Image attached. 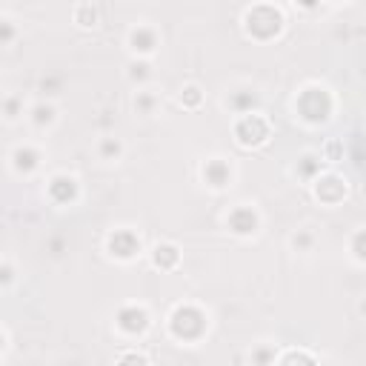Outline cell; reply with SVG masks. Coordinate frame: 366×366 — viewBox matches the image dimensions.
Masks as SVG:
<instances>
[{
    "instance_id": "30bf717a",
    "label": "cell",
    "mask_w": 366,
    "mask_h": 366,
    "mask_svg": "<svg viewBox=\"0 0 366 366\" xmlns=\"http://www.w3.org/2000/svg\"><path fill=\"white\" fill-rule=\"evenodd\" d=\"M129 49L137 55V58H146L158 49V32L146 23H137L132 32H129Z\"/></svg>"
},
{
    "instance_id": "7c38bea8",
    "label": "cell",
    "mask_w": 366,
    "mask_h": 366,
    "mask_svg": "<svg viewBox=\"0 0 366 366\" xmlns=\"http://www.w3.org/2000/svg\"><path fill=\"white\" fill-rule=\"evenodd\" d=\"M37 166H40V152H37L34 146H18V149L12 152V169H15V172L29 175V172H34Z\"/></svg>"
},
{
    "instance_id": "484cf974",
    "label": "cell",
    "mask_w": 366,
    "mask_h": 366,
    "mask_svg": "<svg viewBox=\"0 0 366 366\" xmlns=\"http://www.w3.org/2000/svg\"><path fill=\"white\" fill-rule=\"evenodd\" d=\"M118 366H149V360L144 355H137V352H126V355H120Z\"/></svg>"
},
{
    "instance_id": "ffe728a7",
    "label": "cell",
    "mask_w": 366,
    "mask_h": 366,
    "mask_svg": "<svg viewBox=\"0 0 366 366\" xmlns=\"http://www.w3.org/2000/svg\"><path fill=\"white\" fill-rule=\"evenodd\" d=\"M75 20H77L80 26H95V23H98V6H89V4L77 6V9H75Z\"/></svg>"
},
{
    "instance_id": "d4e9b609",
    "label": "cell",
    "mask_w": 366,
    "mask_h": 366,
    "mask_svg": "<svg viewBox=\"0 0 366 366\" xmlns=\"http://www.w3.org/2000/svg\"><path fill=\"white\" fill-rule=\"evenodd\" d=\"M292 246H295L298 252H309V249L315 246V235L309 232V229H301L298 235H292Z\"/></svg>"
},
{
    "instance_id": "f1b7e54d",
    "label": "cell",
    "mask_w": 366,
    "mask_h": 366,
    "mask_svg": "<svg viewBox=\"0 0 366 366\" xmlns=\"http://www.w3.org/2000/svg\"><path fill=\"white\" fill-rule=\"evenodd\" d=\"M40 86H43L46 95H58V89H61V77H46Z\"/></svg>"
},
{
    "instance_id": "f546056e",
    "label": "cell",
    "mask_w": 366,
    "mask_h": 366,
    "mask_svg": "<svg viewBox=\"0 0 366 366\" xmlns=\"http://www.w3.org/2000/svg\"><path fill=\"white\" fill-rule=\"evenodd\" d=\"M12 278H15V274H12V266H9V263H4V284L9 286V284H12Z\"/></svg>"
},
{
    "instance_id": "7a4b0ae2",
    "label": "cell",
    "mask_w": 366,
    "mask_h": 366,
    "mask_svg": "<svg viewBox=\"0 0 366 366\" xmlns=\"http://www.w3.org/2000/svg\"><path fill=\"white\" fill-rule=\"evenodd\" d=\"M295 109H298V115L306 123H324V120H329V115L335 109V101L329 95V89H324V86H306L301 95H298V101H295Z\"/></svg>"
},
{
    "instance_id": "7402d4cb",
    "label": "cell",
    "mask_w": 366,
    "mask_h": 366,
    "mask_svg": "<svg viewBox=\"0 0 366 366\" xmlns=\"http://www.w3.org/2000/svg\"><path fill=\"white\" fill-rule=\"evenodd\" d=\"M278 366H317L315 363V358L312 355H306V352H289V355H284V360L278 363Z\"/></svg>"
},
{
    "instance_id": "8fae6325",
    "label": "cell",
    "mask_w": 366,
    "mask_h": 366,
    "mask_svg": "<svg viewBox=\"0 0 366 366\" xmlns=\"http://www.w3.org/2000/svg\"><path fill=\"white\" fill-rule=\"evenodd\" d=\"M77 180L72 177V175H66V172H61V175H55L52 180H49V198L58 203V206H69V203H75L77 201Z\"/></svg>"
},
{
    "instance_id": "e0dca14e",
    "label": "cell",
    "mask_w": 366,
    "mask_h": 366,
    "mask_svg": "<svg viewBox=\"0 0 366 366\" xmlns=\"http://www.w3.org/2000/svg\"><path fill=\"white\" fill-rule=\"evenodd\" d=\"M149 77H152V66H149V61L137 58V61L129 63V80H132V83H146Z\"/></svg>"
},
{
    "instance_id": "4316f807",
    "label": "cell",
    "mask_w": 366,
    "mask_h": 366,
    "mask_svg": "<svg viewBox=\"0 0 366 366\" xmlns=\"http://www.w3.org/2000/svg\"><path fill=\"white\" fill-rule=\"evenodd\" d=\"M4 112H6V120H15V118L20 115V101H18V98H6Z\"/></svg>"
},
{
    "instance_id": "3957f363",
    "label": "cell",
    "mask_w": 366,
    "mask_h": 366,
    "mask_svg": "<svg viewBox=\"0 0 366 366\" xmlns=\"http://www.w3.org/2000/svg\"><path fill=\"white\" fill-rule=\"evenodd\" d=\"M209 327L206 320V312L192 306V303H183L172 312L169 317V332L177 338V341H198Z\"/></svg>"
},
{
    "instance_id": "52a82bcc",
    "label": "cell",
    "mask_w": 366,
    "mask_h": 366,
    "mask_svg": "<svg viewBox=\"0 0 366 366\" xmlns=\"http://www.w3.org/2000/svg\"><path fill=\"white\" fill-rule=\"evenodd\" d=\"M226 226H229V232H235L241 238H249L260 229V215L252 206H235L226 217Z\"/></svg>"
},
{
    "instance_id": "5b68a950",
    "label": "cell",
    "mask_w": 366,
    "mask_h": 366,
    "mask_svg": "<svg viewBox=\"0 0 366 366\" xmlns=\"http://www.w3.org/2000/svg\"><path fill=\"white\" fill-rule=\"evenodd\" d=\"M115 324L123 335L134 338V335H144L149 329V312L144 306H137V303H129V306H120L118 309V317H115Z\"/></svg>"
},
{
    "instance_id": "ac0fdd59",
    "label": "cell",
    "mask_w": 366,
    "mask_h": 366,
    "mask_svg": "<svg viewBox=\"0 0 366 366\" xmlns=\"http://www.w3.org/2000/svg\"><path fill=\"white\" fill-rule=\"evenodd\" d=\"M98 155H101L103 160H118V158L123 155V144L118 141V137H103L101 146H98Z\"/></svg>"
},
{
    "instance_id": "9a60e30c",
    "label": "cell",
    "mask_w": 366,
    "mask_h": 366,
    "mask_svg": "<svg viewBox=\"0 0 366 366\" xmlns=\"http://www.w3.org/2000/svg\"><path fill=\"white\" fill-rule=\"evenodd\" d=\"M32 123L37 126V129H46V126H52L55 120H58V109L52 106V103H46V101H40V103H34L32 106Z\"/></svg>"
},
{
    "instance_id": "5bb4252c",
    "label": "cell",
    "mask_w": 366,
    "mask_h": 366,
    "mask_svg": "<svg viewBox=\"0 0 366 366\" xmlns=\"http://www.w3.org/2000/svg\"><path fill=\"white\" fill-rule=\"evenodd\" d=\"M152 263L158 269H175L180 263V252L175 244H158L155 252H152Z\"/></svg>"
},
{
    "instance_id": "ba28073f",
    "label": "cell",
    "mask_w": 366,
    "mask_h": 366,
    "mask_svg": "<svg viewBox=\"0 0 366 366\" xmlns=\"http://www.w3.org/2000/svg\"><path fill=\"white\" fill-rule=\"evenodd\" d=\"M315 195H317L320 203L335 206V203H341L346 198V180L341 175H320L315 180Z\"/></svg>"
},
{
    "instance_id": "2e32d148",
    "label": "cell",
    "mask_w": 366,
    "mask_h": 366,
    "mask_svg": "<svg viewBox=\"0 0 366 366\" xmlns=\"http://www.w3.org/2000/svg\"><path fill=\"white\" fill-rule=\"evenodd\" d=\"M320 160L324 158H317V155H303L301 160H298V175L303 177V180H317L320 177Z\"/></svg>"
},
{
    "instance_id": "83f0119b",
    "label": "cell",
    "mask_w": 366,
    "mask_h": 366,
    "mask_svg": "<svg viewBox=\"0 0 366 366\" xmlns=\"http://www.w3.org/2000/svg\"><path fill=\"white\" fill-rule=\"evenodd\" d=\"M0 29H4V32H0V43L6 46V43L12 40V34H15V26H12V20L4 18V20H0Z\"/></svg>"
},
{
    "instance_id": "4fadbf2b",
    "label": "cell",
    "mask_w": 366,
    "mask_h": 366,
    "mask_svg": "<svg viewBox=\"0 0 366 366\" xmlns=\"http://www.w3.org/2000/svg\"><path fill=\"white\" fill-rule=\"evenodd\" d=\"M226 103H229V109L238 112L244 118V115H252V109L258 106V95H255L252 89H241V92H232Z\"/></svg>"
},
{
    "instance_id": "603a6c76",
    "label": "cell",
    "mask_w": 366,
    "mask_h": 366,
    "mask_svg": "<svg viewBox=\"0 0 366 366\" xmlns=\"http://www.w3.org/2000/svg\"><path fill=\"white\" fill-rule=\"evenodd\" d=\"M201 101H203V92H201L198 86H187V89L180 92V103H183V106L195 109V106H201Z\"/></svg>"
},
{
    "instance_id": "277c9868",
    "label": "cell",
    "mask_w": 366,
    "mask_h": 366,
    "mask_svg": "<svg viewBox=\"0 0 366 366\" xmlns=\"http://www.w3.org/2000/svg\"><path fill=\"white\" fill-rule=\"evenodd\" d=\"M235 137H238L241 146H263L269 141V120L258 112L244 115L235 123Z\"/></svg>"
},
{
    "instance_id": "d6986e66",
    "label": "cell",
    "mask_w": 366,
    "mask_h": 366,
    "mask_svg": "<svg viewBox=\"0 0 366 366\" xmlns=\"http://www.w3.org/2000/svg\"><path fill=\"white\" fill-rule=\"evenodd\" d=\"M274 346H269V343H258L255 349H252V363L255 366H274Z\"/></svg>"
},
{
    "instance_id": "9c48e42d",
    "label": "cell",
    "mask_w": 366,
    "mask_h": 366,
    "mask_svg": "<svg viewBox=\"0 0 366 366\" xmlns=\"http://www.w3.org/2000/svg\"><path fill=\"white\" fill-rule=\"evenodd\" d=\"M201 177L212 189H226L229 183H232V166H229L223 158H209L201 166Z\"/></svg>"
},
{
    "instance_id": "44dd1931",
    "label": "cell",
    "mask_w": 366,
    "mask_h": 366,
    "mask_svg": "<svg viewBox=\"0 0 366 366\" xmlns=\"http://www.w3.org/2000/svg\"><path fill=\"white\" fill-rule=\"evenodd\" d=\"M155 103H158V98L152 95V92H137V98H134V109H137V115H152Z\"/></svg>"
},
{
    "instance_id": "cb8c5ba5",
    "label": "cell",
    "mask_w": 366,
    "mask_h": 366,
    "mask_svg": "<svg viewBox=\"0 0 366 366\" xmlns=\"http://www.w3.org/2000/svg\"><path fill=\"white\" fill-rule=\"evenodd\" d=\"M352 258L355 260H360V263H366V229H360V232H355V238H352Z\"/></svg>"
},
{
    "instance_id": "8992f818",
    "label": "cell",
    "mask_w": 366,
    "mask_h": 366,
    "mask_svg": "<svg viewBox=\"0 0 366 366\" xmlns=\"http://www.w3.org/2000/svg\"><path fill=\"white\" fill-rule=\"evenodd\" d=\"M106 249L118 260H132L137 252H141V238H137L132 229H115V232L106 238Z\"/></svg>"
},
{
    "instance_id": "6da1fadb",
    "label": "cell",
    "mask_w": 366,
    "mask_h": 366,
    "mask_svg": "<svg viewBox=\"0 0 366 366\" xmlns=\"http://www.w3.org/2000/svg\"><path fill=\"white\" fill-rule=\"evenodd\" d=\"M244 29L255 40H272L284 29V15H281V9H274L269 4H258L244 12Z\"/></svg>"
}]
</instances>
